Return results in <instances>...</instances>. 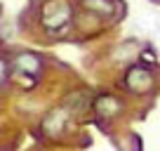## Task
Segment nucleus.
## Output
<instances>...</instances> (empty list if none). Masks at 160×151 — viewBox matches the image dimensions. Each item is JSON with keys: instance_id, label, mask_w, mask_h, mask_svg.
Listing matches in <instances>:
<instances>
[{"instance_id": "obj_1", "label": "nucleus", "mask_w": 160, "mask_h": 151, "mask_svg": "<svg viewBox=\"0 0 160 151\" xmlns=\"http://www.w3.org/2000/svg\"><path fill=\"white\" fill-rule=\"evenodd\" d=\"M68 19H71V10L61 0H45L42 7H40V24L50 31H57L61 26H66Z\"/></svg>"}, {"instance_id": "obj_2", "label": "nucleus", "mask_w": 160, "mask_h": 151, "mask_svg": "<svg viewBox=\"0 0 160 151\" xmlns=\"http://www.w3.org/2000/svg\"><path fill=\"white\" fill-rule=\"evenodd\" d=\"M125 85H127V90H132L134 95H146V92L153 87V73H151V69H146L144 64H137L125 73Z\"/></svg>"}, {"instance_id": "obj_3", "label": "nucleus", "mask_w": 160, "mask_h": 151, "mask_svg": "<svg viewBox=\"0 0 160 151\" xmlns=\"http://www.w3.org/2000/svg\"><path fill=\"white\" fill-rule=\"evenodd\" d=\"M12 71L17 76H31V78H38L40 73V59L35 55H17L12 61Z\"/></svg>"}, {"instance_id": "obj_4", "label": "nucleus", "mask_w": 160, "mask_h": 151, "mask_svg": "<svg viewBox=\"0 0 160 151\" xmlns=\"http://www.w3.org/2000/svg\"><path fill=\"white\" fill-rule=\"evenodd\" d=\"M94 111L99 116H115L120 111V102L113 95H99L94 99Z\"/></svg>"}, {"instance_id": "obj_5", "label": "nucleus", "mask_w": 160, "mask_h": 151, "mask_svg": "<svg viewBox=\"0 0 160 151\" xmlns=\"http://www.w3.org/2000/svg\"><path fill=\"white\" fill-rule=\"evenodd\" d=\"M82 5H85L90 12L101 14V17H113V14H115L113 0H82Z\"/></svg>"}, {"instance_id": "obj_6", "label": "nucleus", "mask_w": 160, "mask_h": 151, "mask_svg": "<svg viewBox=\"0 0 160 151\" xmlns=\"http://www.w3.org/2000/svg\"><path fill=\"white\" fill-rule=\"evenodd\" d=\"M64 123H66V111H52V113H47L42 128H45V132L54 135V132H59L64 128Z\"/></svg>"}, {"instance_id": "obj_7", "label": "nucleus", "mask_w": 160, "mask_h": 151, "mask_svg": "<svg viewBox=\"0 0 160 151\" xmlns=\"http://www.w3.org/2000/svg\"><path fill=\"white\" fill-rule=\"evenodd\" d=\"M141 61H144V64H155V52L153 50H144L141 52Z\"/></svg>"}]
</instances>
